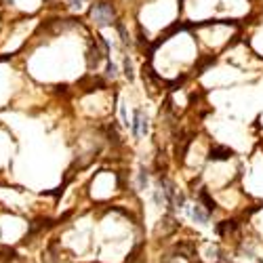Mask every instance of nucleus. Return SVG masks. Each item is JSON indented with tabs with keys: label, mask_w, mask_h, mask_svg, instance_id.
Instances as JSON below:
<instances>
[{
	"label": "nucleus",
	"mask_w": 263,
	"mask_h": 263,
	"mask_svg": "<svg viewBox=\"0 0 263 263\" xmlns=\"http://www.w3.org/2000/svg\"><path fill=\"white\" fill-rule=\"evenodd\" d=\"M131 133L133 137H145L149 133V116L145 114L143 107H137L131 118Z\"/></svg>",
	"instance_id": "f257e3e1"
},
{
	"label": "nucleus",
	"mask_w": 263,
	"mask_h": 263,
	"mask_svg": "<svg viewBox=\"0 0 263 263\" xmlns=\"http://www.w3.org/2000/svg\"><path fill=\"white\" fill-rule=\"evenodd\" d=\"M124 76H127L129 80H133V78H135V72H133V61H131L129 55H124Z\"/></svg>",
	"instance_id": "39448f33"
},
{
	"label": "nucleus",
	"mask_w": 263,
	"mask_h": 263,
	"mask_svg": "<svg viewBox=\"0 0 263 263\" xmlns=\"http://www.w3.org/2000/svg\"><path fill=\"white\" fill-rule=\"evenodd\" d=\"M82 3H85V0H70L72 9H80V7H82Z\"/></svg>",
	"instance_id": "0eeeda50"
},
{
	"label": "nucleus",
	"mask_w": 263,
	"mask_h": 263,
	"mask_svg": "<svg viewBox=\"0 0 263 263\" xmlns=\"http://www.w3.org/2000/svg\"><path fill=\"white\" fill-rule=\"evenodd\" d=\"M147 183H149V175H147V171H145V169H139V173H137V187H139V190H145Z\"/></svg>",
	"instance_id": "20e7f679"
},
{
	"label": "nucleus",
	"mask_w": 263,
	"mask_h": 263,
	"mask_svg": "<svg viewBox=\"0 0 263 263\" xmlns=\"http://www.w3.org/2000/svg\"><path fill=\"white\" fill-rule=\"evenodd\" d=\"M91 17H93V21H95L97 25H101V27H103V25L114 23V11H112V7H109V5L99 3V5H95V7H93Z\"/></svg>",
	"instance_id": "f03ea898"
},
{
	"label": "nucleus",
	"mask_w": 263,
	"mask_h": 263,
	"mask_svg": "<svg viewBox=\"0 0 263 263\" xmlns=\"http://www.w3.org/2000/svg\"><path fill=\"white\" fill-rule=\"evenodd\" d=\"M105 76L114 80V78L118 76V65H116V63H112V61H107V67H105Z\"/></svg>",
	"instance_id": "423d86ee"
},
{
	"label": "nucleus",
	"mask_w": 263,
	"mask_h": 263,
	"mask_svg": "<svg viewBox=\"0 0 263 263\" xmlns=\"http://www.w3.org/2000/svg\"><path fill=\"white\" fill-rule=\"evenodd\" d=\"M185 209H187V215H190V219L194 221V223H200V226L209 223L211 215H209V211H204V206L200 202H192V204L185 206Z\"/></svg>",
	"instance_id": "7ed1b4c3"
}]
</instances>
